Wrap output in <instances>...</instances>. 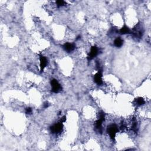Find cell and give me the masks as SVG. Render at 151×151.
<instances>
[{
  "mask_svg": "<svg viewBox=\"0 0 151 151\" xmlns=\"http://www.w3.org/2000/svg\"><path fill=\"white\" fill-rule=\"evenodd\" d=\"M63 126L62 123L59 122L58 123H56V124L54 125L53 126H51L50 127L51 132H52L53 133L57 134V133H59L62 132L63 130Z\"/></svg>",
  "mask_w": 151,
  "mask_h": 151,
  "instance_id": "cell-5",
  "label": "cell"
},
{
  "mask_svg": "<svg viewBox=\"0 0 151 151\" xmlns=\"http://www.w3.org/2000/svg\"><path fill=\"white\" fill-rule=\"evenodd\" d=\"M32 112V109L30 107H27L25 109V113H27V114H30V113Z\"/></svg>",
  "mask_w": 151,
  "mask_h": 151,
  "instance_id": "cell-14",
  "label": "cell"
},
{
  "mask_svg": "<svg viewBox=\"0 0 151 151\" xmlns=\"http://www.w3.org/2000/svg\"><path fill=\"white\" fill-rule=\"evenodd\" d=\"M94 81L98 85H102V70H98V72L94 76Z\"/></svg>",
  "mask_w": 151,
  "mask_h": 151,
  "instance_id": "cell-6",
  "label": "cell"
},
{
  "mask_svg": "<svg viewBox=\"0 0 151 151\" xmlns=\"http://www.w3.org/2000/svg\"><path fill=\"white\" fill-rule=\"evenodd\" d=\"M66 121V117L65 116H63V117H62V119H61L60 122H61V123H64V122H65Z\"/></svg>",
  "mask_w": 151,
  "mask_h": 151,
  "instance_id": "cell-15",
  "label": "cell"
},
{
  "mask_svg": "<svg viewBox=\"0 0 151 151\" xmlns=\"http://www.w3.org/2000/svg\"><path fill=\"white\" fill-rule=\"evenodd\" d=\"M135 101H136V103L138 106H142L143 105H144L145 103V101L144 99V98L141 97L137 98V99H136V100Z\"/></svg>",
  "mask_w": 151,
  "mask_h": 151,
  "instance_id": "cell-11",
  "label": "cell"
},
{
  "mask_svg": "<svg viewBox=\"0 0 151 151\" xmlns=\"http://www.w3.org/2000/svg\"><path fill=\"white\" fill-rule=\"evenodd\" d=\"M51 85H52V91L54 93H58L62 90V86L60 83L56 79H53L51 81Z\"/></svg>",
  "mask_w": 151,
  "mask_h": 151,
  "instance_id": "cell-3",
  "label": "cell"
},
{
  "mask_svg": "<svg viewBox=\"0 0 151 151\" xmlns=\"http://www.w3.org/2000/svg\"><path fill=\"white\" fill-rule=\"evenodd\" d=\"M123 41L122 40L120 37H117L115 40L114 41V44L116 47H120L123 45Z\"/></svg>",
  "mask_w": 151,
  "mask_h": 151,
  "instance_id": "cell-10",
  "label": "cell"
},
{
  "mask_svg": "<svg viewBox=\"0 0 151 151\" xmlns=\"http://www.w3.org/2000/svg\"><path fill=\"white\" fill-rule=\"evenodd\" d=\"M56 4L57 5L58 7H60L65 5L66 4V3L65 1H63V0H58V1H56Z\"/></svg>",
  "mask_w": 151,
  "mask_h": 151,
  "instance_id": "cell-12",
  "label": "cell"
},
{
  "mask_svg": "<svg viewBox=\"0 0 151 151\" xmlns=\"http://www.w3.org/2000/svg\"><path fill=\"white\" fill-rule=\"evenodd\" d=\"M119 33H120L121 34H127L132 33V31L130 30V28H129L128 27L126 26V25H125L124 26L119 30Z\"/></svg>",
  "mask_w": 151,
  "mask_h": 151,
  "instance_id": "cell-9",
  "label": "cell"
},
{
  "mask_svg": "<svg viewBox=\"0 0 151 151\" xmlns=\"http://www.w3.org/2000/svg\"><path fill=\"white\" fill-rule=\"evenodd\" d=\"M40 70L41 72H43L44 68L46 67L47 64V60L43 56V55H40Z\"/></svg>",
  "mask_w": 151,
  "mask_h": 151,
  "instance_id": "cell-7",
  "label": "cell"
},
{
  "mask_svg": "<svg viewBox=\"0 0 151 151\" xmlns=\"http://www.w3.org/2000/svg\"><path fill=\"white\" fill-rule=\"evenodd\" d=\"M48 107V102H46L44 104V108H47V107Z\"/></svg>",
  "mask_w": 151,
  "mask_h": 151,
  "instance_id": "cell-16",
  "label": "cell"
},
{
  "mask_svg": "<svg viewBox=\"0 0 151 151\" xmlns=\"http://www.w3.org/2000/svg\"><path fill=\"white\" fill-rule=\"evenodd\" d=\"M118 127L115 124H112L107 126V132L112 139H115L116 135L118 132Z\"/></svg>",
  "mask_w": 151,
  "mask_h": 151,
  "instance_id": "cell-2",
  "label": "cell"
},
{
  "mask_svg": "<svg viewBox=\"0 0 151 151\" xmlns=\"http://www.w3.org/2000/svg\"><path fill=\"white\" fill-rule=\"evenodd\" d=\"M63 48L64 50L68 52H70L73 51L76 48L75 45L73 43H66L63 45Z\"/></svg>",
  "mask_w": 151,
  "mask_h": 151,
  "instance_id": "cell-8",
  "label": "cell"
},
{
  "mask_svg": "<svg viewBox=\"0 0 151 151\" xmlns=\"http://www.w3.org/2000/svg\"><path fill=\"white\" fill-rule=\"evenodd\" d=\"M98 52H99V49H98L97 46H92L91 47L90 51L89 53L87 56L88 60L90 61L92 60H93L95 57H96L98 54V53H99Z\"/></svg>",
  "mask_w": 151,
  "mask_h": 151,
  "instance_id": "cell-4",
  "label": "cell"
},
{
  "mask_svg": "<svg viewBox=\"0 0 151 151\" xmlns=\"http://www.w3.org/2000/svg\"><path fill=\"white\" fill-rule=\"evenodd\" d=\"M105 114L103 112H101L99 113V118L95 122V127L97 129L99 132L102 133V123L105 121Z\"/></svg>",
  "mask_w": 151,
  "mask_h": 151,
  "instance_id": "cell-1",
  "label": "cell"
},
{
  "mask_svg": "<svg viewBox=\"0 0 151 151\" xmlns=\"http://www.w3.org/2000/svg\"><path fill=\"white\" fill-rule=\"evenodd\" d=\"M132 130L133 131H135V132H136L137 131V123L136 122H135L133 123L132 124Z\"/></svg>",
  "mask_w": 151,
  "mask_h": 151,
  "instance_id": "cell-13",
  "label": "cell"
}]
</instances>
